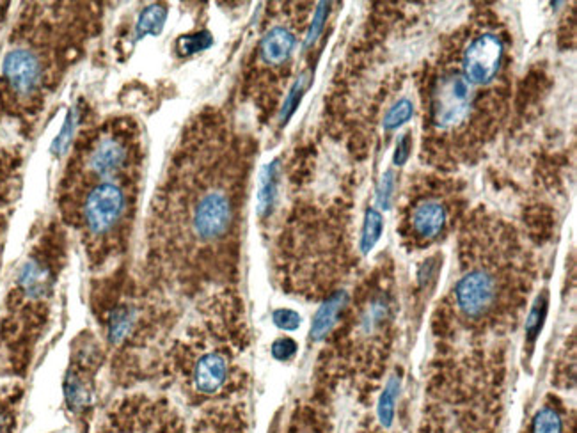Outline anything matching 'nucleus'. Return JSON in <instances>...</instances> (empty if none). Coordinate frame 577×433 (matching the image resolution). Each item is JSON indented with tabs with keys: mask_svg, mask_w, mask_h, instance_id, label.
Wrapping results in <instances>:
<instances>
[{
	"mask_svg": "<svg viewBox=\"0 0 577 433\" xmlns=\"http://www.w3.org/2000/svg\"><path fill=\"white\" fill-rule=\"evenodd\" d=\"M410 148H412V141H410V135L405 133L398 138V144H396V153H395V163L396 165H403V163L409 160L410 156Z\"/></svg>",
	"mask_w": 577,
	"mask_h": 433,
	"instance_id": "obj_26",
	"label": "nucleus"
},
{
	"mask_svg": "<svg viewBox=\"0 0 577 433\" xmlns=\"http://www.w3.org/2000/svg\"><path fill=\"white\" fill-rule=\"evenodd\" d=\"M41 62L33 50L15 48L6 55L2 73L9 87L18 94H31L41 82Z\"/></svg>",
	"mask_w": 577,
	"mask_h": 433,
	"instance_id": "obj_6",
	"label": "nucleus"
},
{
	"mask_svg": "<svg viewBox=\"0 0 577 433\" xmlns=\"http://www.w3.org/2000/svg\"><path fill=\"white\" fill-rule=\"evenodd\" d=\"M125 208L126 197L119 185L112 183V181H104V183L97 185L86 195L82 206V220L86 233L97 240L105 238L109 233H112V229L123 219Z\"/></svg>",
	"mask_w": 577,
	"mask_h": 433,
	"instance_id": "obj_2",
	"label": "nucleus"
},
{
	"mask_svg": "<svg viewBox=\"0 0 577 433\" xmlns=\"http://www.w3.org/2000/svg\"><path fill=\"white\" fill-rule=\"evenodd\" d=\"M456 304L467 316H481L488 307L495 295V284L488 273L471 272L456 284Z\"/></svg>",
	"mask_w": 577,
	"mask_h": 433,
	"instance_id": "obj_7",
	"label": "nucleus"
},
{
	"mask_svg": "<svg viewBox=\"0 0 577 433\" xmlns=\"http://www.w3.org/2000/svg\"><path fill=\"white\" fill-rule=\"evenodd\" d=\"M392 188H395V174H392L391 170H388V172L384 174V177H382L380 187H378V202H380L384 208H389Z\"/></svg>",
	"mask_w": 577,
	"mask_h": 433,
	"instance_id": "obj_25",
	"label": "nucleus"
},
{
	"mask_svg": "<svg viewBox=\"0 0 577 433\" xmlns=\"http://www.w3.org/2000/svg\"><path fill=\"white\" fill-rule=\"evenodd\" d=\"M274 323L282 330H295L300 325V316L292 309H279L274 312Z\"/></svg>",
	"mask_w": 577,
	"mask_h": 433,
	"instance_id": "obj_22",
	"label": "nucleus"
},
{
	"mask_svg": "<svg viewBox=\"0 0 577 433\" xmlns=\"http://www.w3.org/2000/svg\"><path fill=\"white\" fill-rule=\"evenodd\" d=\"M275 190H277V162H272L267 165L261 172L260 177V194H258V201H260V212L265 213L272 208L275 199Z\"/></svg>",
	"mask_w": 577,
	"mask_h": 433,
	"instance_id": "obj_13",
	"label": "nucleus"
},
{
	"mask_svg": "<svg viewBox=\"0 0 577 433\" xmlns=\"http://www.w3.org/2000/svg\"><path fill=\"white\" fill-rule=\"evenodd\" d=\"M327 13H329V4H320L317 9V13H314V18H313V23H311V28L309 32H307V39H306V45H311V43L314 41V39L318 38V34H320L322 27H324V21L325 18H327Z\"/></svg>",
	"mask_w": 577,
	"mask_h": 433,
	"instance_id": "obj_23",
	"label": "nucleus"
},
{
	"mask_svg": "<svg viewBox=\"0 0 577 433\" xmlns=\"http://www.w3.org/2000/svg\"><path fill=\"white\" fill-rule=\"evenodd\" d=\"M398 387L400 380L396 378L389 380L384 393H382L380 401H378V417H380L382 424L384 426H391L392 422V415H395V400L396 394H398Z\"/></svg>",
	"mask_w": 577,
	"mask_h": 433,
	"instance_id": "obj_16",
	"label": "nucleus"
},
{
	"mask_svg": "<svg viewBox=\"0 0 577 433\" xmlns=\"http://www.w3.org/2000/svg\"><path fill=\"white\" fill-rule=\"evenodd\" d=\"M165 16H167V9L164 6L155 4V6L146 7L137 21V38H143L144 34H158L164 27Z\"/></svg>",
	"mask_w": 577,
	"mask_h": 433,
	"instance_id": "obj_14",
	"label": "nucleus"
},
{
	"mask_svg": "<svg viewBox=\"0 0 577 433\" xmlns=\"http://www.w3.org/2000/svg\"><path fill=\"white\" fill-rule=\"evenodd\" d=\"M228 378V361L224 355L211 353L203 355L194 368V385L203 394H215Z\"/></svg>",
	"mask_w": 577,
	"mask_h": 433,
	"instance_id": "obj_9",
	"label": "nucleus"
},
{
	"mask_svg": "<svg viewBox=\"0 0 577 433\" xmlns=\"http://www.w3.org/2000/svg\"><path fill=\"white\" fill-rule=\"evenodd\" d=\"M545 311H547V305H545V298H542V300L537 302V305L533 307V311H531L529 318H527L526 322V332L531 341H533L534 337H537V334L540 332L542 323H544L545 318Z\"/></svg>",
	"mask_w": 577,
	"mask_h": 433,
	"instance_id": "obj_21",
	"label": "nucleus"
},
{
	"mask_svg": "<svg viewBox=\"0 0 577 433\" xmlns=\"http://www.w3.org/2000/svg\"><path fill=\"white\" fill-rule=\"evenodd\" d=\"M295 38L285 27H275L261 41V59L267 64H282L293 52Z\"/></svg>",
	"mask_w": 577,
	"mask_h": 433,
	"instance_id": "obj_10",
	"label": "nucleus"
},
{
	"mask_svg": "<svg viewBox=\"0 0 577 433\" xmlns=\"http://www.w3.org/2000/svg\"><path fill=\"white\" fill-rule=\"evenodd\" d=\"M297 351V343L293 339H290V337H281V339H277L274 343V346H272V353H274L275 358H279V361H288L290 357H293Z\"/></svg>",
	"mask_w": 577,
	"mask_h": 433,
	"instance_id": "obj_24",
	"label": "nucleus"
},
{
	"mask_svg": "<svg viewBox=\"0 0 577 433\" xmlns=\"http://www.w3.org/2000/svg\"><path fill=\"white\" fill-rule=\"evenodd\" d=\"M346 300H348V297H346L345 291H338V293L332 295V297L318 309L317 316H314L313 319V325H311V337H313L314 341H320L322 337H325L331 332V329L336 325V322H338L339 312L345 307Z\"/></svg>",
	"mask_w": 577,
	"mask_h": 433,
	"instance_id": "obj_12",
	"label": "nucleus"
},
{
	"mask_svg": "<svg viewBox=\"0 0 577 433\" xmlns=\"http://www.w3.org/2000/svg\"><path fill=\"white\" fill-rule=\"evenodd\" d=\"M382 215L375 208H370L366 212V219H364L363 227V238H361V248L363 252H370L373 245L377 243L378 238L382 234Z\"/></svg>",
	"mask_w": 577,
	"mask_h": 433,
	"instance_id": "obj_15",
	"label": "nucleus"
},
{
	"mask_svg": "<svg viewBox=\"0 0 577 433\" xmlns=\"http://www.w3.org/2000/svg\"><path fill=\"white\" fill-rule=\"evenodd\" d=\"M210 45H211L210 32H199V34L185 35V38L180 39V50H182L183 53L201 52V50H207Z\"/></svg>",
	"mask_w": 577,
	"mask_h": 433,
	"instance_id": "obj_19",
	"label": "nucleus"
},
{
	"mask_svg": "<svg viewBox=\"0 0 577 433\" xmlns=\"http://www.w3.org/2000/svg\"><path fill=\"white\" fill-rule=\"evenodd\" d=\"M128 158V149L125 142L118 137L104 135L98 138L94 149L89 153V167L97 176H112L123 167Z\"/></svg>",
	"mask_w": 577,
	"mask_h": 433,
	"instance_id": "obj_8",
	"label": "nucleus"
},
{
	"mask_svg": "<svg viewBox=\"0 0 577 433\" xmlns=\"http://www.w3.org/2000/svg\"><path fill=\"white\" fill-rule=\"evenodd\" d=\"M304 91H306V77H300L299 80L295 82V85H293V89H292V92H290L288 99H286L285 106H282V112H281L282 123H286V119H288V117L295 112V109H297V105L300 103V98H302Z\"/></svg>",
	"mask_w": 577,
	"mask_h": 433,
	"instance_id": "obj_20",
	"label": "nucleus"
},
{
	"mask_svg": "<svg viewBox=\"0 0 577 433\" xmlns=\"http://www.w3.org/2000/svg\"><path fill=\"white\" fill-rule=\"evenodd\" d=\"M98 433H178V424L162 403L132 396L107 412Z\"/></svg>",
	"mask_w": 577,
	"mask_h": 433,
	"instance_id": "obj_1",
	"label": "nucleus"
},
{
	"mask_svg": "<svg viewBox=\"0 0 577 433\" xmlns=\"http://www.w3.org/2000/svg\"><path fill=\"white\" fill-rule=\"evenodd\" d=\"M446 222V212L439 202L427 201L417 206L412 213V227L417 236L434 238Z\"/></svg>",
	"mask_w": 577,
	"mask_h": 433,
	"instance_id": "obj_11",
	"label": "nucleus"
},
{
	"mask_svg": "<svg viewBox=\"0 0 577 433\" xmlns=\"http://www.w3.org/2000/svg\"><path fill=\"white\" fill-rule=\"evenodd\" d=\"M231 224V204L222 192H210L197 204L194 229L203 240L222 236Z\"/></svg>",
	"mask_w": 577,
	"mask_h": 433,
	"instance_id": "obj_5",
	"label": "nucleus"
},
{
	"mask_svg": "<svg viewBox=\"0 0 577 433\" xmlns=\"http://www.w3.org/2000/svg\"><path fill=\"white\" fill-rule=\"evenodd\" d=\"M412 112H414L412 103H410L409 99H400V102L396 103V105H392L391 109H389V112L385 114L384 128L385 130H395V128L402 126L403 123H407V121L412 117Z\"/></svg>",
	"mask_w": 577,
	"mask_h": 433,
	"instance_id": "obj_17",
	"label": "nucleus"
},
{
	"mask_svg": "<svg viewBox=\"0 0 577 433\" xmlns=\"http://www.w3.org/2000/svg\"><path fill=\"white\" fill-rule=\"evenodd\" d=\"M471 84L462 75H446L432 92V121L439 128H451L469 114Z\"/></svg>",
	"mask_w": 577,
	"mask_h": 433,
	"instance_id": "obj_3",
	"label": "nucleus"
},
{
	"mask_svg": "<svg viewBox=\"0 0 577 433\" xmlns=\"http://www.w3.org/2000/svg\"><path fill=\"white\" fill-rule=\"evenodd\" d=\"M501 59V39L494 34L478 35L463 53V78L469 84H487L498 73Z\"/></svg>",
	"mask_w": 577,
	"mask_h": 433,
	"instance_id": "obj_4",
	"label": "nucleus"
},
{
	"mask_svg": "<svg viewBox=\"0 0 577 433\" xmlns=\"http://www.w3.org/2000/svg\"><path fill=\"white\" fill-rule=\"evenodd\" d=\"M533 433H561V419L552 408H542L533 419Z\"/></svg>",
	"mask_w": 577,
	"mask_h": 433,
	"instance_id": "obj_18",
	"label": "nucleus"
}]
</instances>
